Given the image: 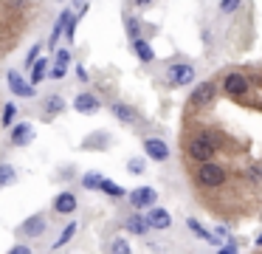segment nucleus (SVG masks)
Segmentation results:
<instances>
[{"mask_svg":"<svg viewBox=\"0 0 262 254\" xmlns=\"http://www.w3.org/2000/svg\"><path fill=\"white\" fill-rule=\"evenodd\" d=\"M164 79L169 88H186V85L194 82V65H189V62H172L166 68Z\"/></svg>","mask_w":262,"mask_h":254,"instance_id":"1","label":"nucleus"},{"mask_svg":"<svg viewBox=\"0 0 262 254\" xmlns=\"http://www.w3.org/2000/svg\"><path fill=\"white\" fill-rule=\"evenodd\" d=\"M186 152H189V155H192L198 164H203V161H214V155H217V144H214V141H209L203 133H200V135H194V139H189Z\"/></svg>","mask_w":262,"mask_h":254,"instance_id":"2","label":"nucleus"},{"mask_svg":"<svg viewBox=\"0 0 262 254\" xmlns=\"http://www.w3.org/2000/svg\"><path fill=\"white\" fill-rule=\"evenodd\" d=\"M226 178H228V172L220 167V164H214V161H203L198 167V181L203 186H209V189L223 186V184H226Z\"/></svg>","mask_w":262,"mask_h":254,"instance_id":"3","label":"nucleus"},{"mask_svg":"<svg viewBox=\"0 0 262 254\" xmlns=\"http://www.w3.org/2000/svg\"><path fill=\"white\" fill-rule=\"evenodd\" d=\"M46 231H48V218L42 212L29 214V218L17 226V235L20 237H29V240H37V237H42Z\"/></svg>","mask_w":262,"mask_h":254,"instance_id":"4","label":"nucleus"},{"mask_svg":"<svg viewBox=\"0 0 262 254\" xmlns=\"http://www.w3.org/2000/svg\"><path fill=\"white\" fill-rule=\"evenodd\" d=\"M6 82H9V90H12L17 99H34L37 96V88L31 85V79H23L20 71H14V68L6 73Z\"/></svg>","mask_w":262,"mask_h":254,"instance_id":"5","label":"nucleus"},{"mask_svg":"<svg viewBox=\"0 0 262 254\" xmlns=\"http://www.w3.org/2000/svg\"><path fill=\"white\" fill-rule=\"evenodd\" d=\"M217 96V85L211 82V79H206V82H200L198 88L189 93V107H209L211 102H214Z\"/></svg>","mask_w":262,"mask_h":254,"instance_id":"6","label":"nucleus"},{"mask_svg":"<svg viewBox=\"0 0 262 254\" xmlns=\"http://www.w3.org/2000/svg\"><path fill=\"white\" fill-rule=\"evenodd\" d=\"M127 201H130L133 209L144 212V209H152V206H155V201H158V192H155L152 186H138V189L127 192Z\"/></svg>","mask_w":262,"mask_h":254,"instance_id":"7","label":"nucleus"},{"mask_svg":"<svg viewBox=\"0 0 262 254\" xmlns=\"http://www.w3.org/2000/svg\"><path fill=\"white\" fill-rule=\"evenodd\" d=\"M248 88H251V79L245 76V73L231 71V73L223 76V90H226L228 96H243V93H248Z\"/></svg>","mask_w":262,"mask_h":254,"instance_id":"8","label":"nucleus"},{"mask_svg":"<svg viewBox=\"0 0 262 254\" xmlns=\"http://www.w3.org/2000/svg\"><path fill=\"white\" fill-rule=\"evenodd\" d=\"M9 141H12V147H29L31 141H34V124L31 122L12 124V130H9Z\"/></svg>","mask_w":262,"mask_h":254,"instance_id":"9","label":"nucleus"},{"mask_svg":"<svg viewBox=\"0 0 262 254\" xmlns=\"http://www.w3.org/2000/svg\"><path fill=\"white\" fill-rule=\"evenodd\" d=\"M144 152H147L149 161H169V147H166L164 139H144Z\"/></svg>","mask_w":262,"mask_h":254,"instance_id":"10","label":"nucleus"},{"mask_svg":"<svg viewBox=\"0 0 262 254\" xmlns=\"http://www.w3.org/2000/svg\"><path fill=\"white\" fill-rule=\"evenodd\" d=\"M51 209H54L57 214H74L76 209H79V198H76L74 192H68V189H65V192H59V195L54 198Z\"/></svg>","mask_w":262,"mask_h":254,"instance_id":"11","label":"nucleus"},{"mask_svg":"<svg viewBox=\"0 0 262 254\" xmlns=\"http://www.w3.org/2000/svg\"><path fill=\"white\" fill-rule=\"evenodd\" d=\"M99 107H102L99 96H96V93H88V90L74 99V110L82 113V116H93V113H99Z\"/></svg>","mask_w":262,"mask_h":254,"instance_id":"12","label":"nucleus"},{"mask_svg":"<svg viewBox=\"0 0 262 254\" xmlns=\"http://www.w3.org/2000/svg\"><path fill=\"white\" fill-rule=\"evenodd\" d=\"M124 229L130 231V235H136V237H144L149 229H152V226H149L147 214H141V212L136 209V212H133L130 218H124Z\"/></svg>","mask_w":262,"mask_h":254,"instance_id":"13","label":"nucleus"},{"mask_svg":"<svg viewBox=\"0 0 262 254\" xmlns=\"http://www.w3.org/2000/svg\"><path fill=\"white\" fill-rule=\"evenodd\" d=\"M147 220H149V226L152 229H158V231H166V229H172V214L166 212V209H161V206H152L147 212Z\"/></svg>","mask_w":262,"mask_h":254,"instance_id":"14","label":"nucleus"},{"mask_svg":"<svg viewBox=\"0 0 262 254\" xmlns=\"http://www.w3.org/2000/svg\"><path fill=\"white\" fill-rule=\"evenodd\" d=\"M40 107H42V119H54V116H59V113L65 110V99H62V96H57V93L42 96Z\"/></svg>","mask_w":262,"mask_h":254,"instance_id":"15","label":"nucleus"},{"mask_svg":"<svg viewBox=\"0 0 262 254\" xmlns=\"http://www.w3.org/2000/svg\"><path fill=\"white\" fill-rule=\"evenodd\" d=\"M110 113H113L119 122H124V124H138V119H141L136 107L124 105V102H113V105H110Z\"/></svg>","mask_w":262,"mask_h":254,"instance_id":"16","label":"nucleus"},{"mask_svg":"<svg viewBox=\"0 0 262 254\" xmlns=\"http://www.w3.org/2000/svg\"><path fill=\"white\" fill-rule=\"evenodd\" d=\"M71 17H74V11H71V9H62V14L57 17V26H54L51 37H48V48H51V51H57V43H59V37H62V31H65V26H68Z\"/></svg>","mask_w":262,"mask_h":254,"instance_id":"17","label":"nucleus"},{"mask_svg":"<svg viewBox=\"0 0 262 254\" xmlns=\"http://www.w3.org/2000/svg\"><path fill=\"white\" fill-rule=\"evenodd\" d=\"M133 51H136V56L141 62H155V51H152V45H149L144 37L133 40Z\"/></svg>","mask_w":262,"mask_h":254,"instance_id":"18","label":"nucleus"},{"mask_svg":"<svg viewBox=\"0 0 262 254\" xmlns=\"http://www.w3.org/2000/svg\"><path fill=\"white\" fill-rule=\"evenodd\" d=\"M48 71H51V68H48V60H42V56H40V60L31 65V85H40L42 79L48 76Z\"/></svg>","mask_w":262,"mask_h":254,"instance_id":"19","label":"nucleus"},{"mask_svg":"<svg viewBox=\"0 0 262 254\" xmlns=\"http://www.w3.org/2000/svg\"><path fill=\"white\" fill-rule=\"evenodd\" d=\"M107 144H110V135H107V133H93V135H88V139L82 141V147H88V150H91V147H96V150H104Z\"/></svg>","mask_w":262,"mask_h":254,"instance_id":"20","label":"nucleus"},{"mask_svg":"<svg viewBox=\"0 0 262 254\" xmlns=\"http://www.w3.org/2000/svg\"><path fill=\"white\" fill-rule=\"evenodd\" d=\"M186 226H189V229H192L198 237H203V240H209L211 246H217V243H220V240H217V235H211L209 229H203V226H200L198 220H192V218H189V220H186Z\"/></svg>","mask_w":262,"mask_h":254,"instance_id":"21","label":"nucleus"},{"mask_svg":"<svg viewBox=\"0 0 262 254\" xmlns=\"http://www.w3.org/2000/svg\"><path fill=\"white\" fill-rule=\"evenodd\" d=\"M99 192H104V195H110V198H127V189H124V186L113 184V181H107V178L102 181V186H99Z\"/></svg>","mask_w":262,"mask_h":254,"instance_id":"22","label":"nucleus"},{"mask_svg":"<svg viewBox=\"0 0 262 254\" xmlns=\"http://www.w3.org/2000/svg\"><path fill=\"white\" fill-rule=\"evenodd\" d=\"M102 181H104V175L102 172H96V169H93V172H85L82 175V186H85V189H99V186H102Z\"/></svg>","mask_w":262,"mask_h":254,"instance_id":"23","label":"nucleus"},{"mask_svg":"<svg viewBox=\"0 0 262 254\" xmlns=\"http://www.w3.org/2000/svg\"><path fill=\"white\" fill-rule=\"evenodd\" d=\"M124 28H127V37H130V40H138V37H141V23H138V17L124 14Z\"/></svg>","mask_w":262,"mask_h":254,"instance_id":"24","label":"nucleus"},{"mask_svg":"<svg viewBox=\"0 0 262 254\" xmlns=\"http://www.w3.org/2000/svg\"><path fill=\"white\" fill-rule=\"evenodd\" d=\"M14 181H17V169H14L12 164H0V184L12 186Z\"/></svg>","mask_w":262,"mask_h":254,"instance_id":"25","label":"nucleus"},{"mask_svg":"<svg viewBox=\"0 0 262 254\" xmlns=\"http://www.w3.org/2000/svg\"><path fill=\"white\" fill-rule=\"evenodd\" d=\"M74 235H76V223H68V226L62 229V235L57 237V243H51V248H62V246H68Z\"/></svg>","mask_w":262,"mask_h":254,"instance_id":"26","label":"nucleus"},{"mask_svg":"<svg viewBox=\"0 0 262 254\" xmlns=\"http://www.w3.org/2000/svg\"><path fill=\"white\" fill-rule=\"evenodd\" d=\"M110 254H133L127 237H113V240H110Z\"/></svg>","mask_w":262,"mask_h":254,"instance_id":"27","label":"nucleus"},{"mask_svg":"<svg viewBox=\"0 0 262 254\" xmlns=\"http://www.w3.org/2000/svg\"><path fill=\"white\" fill-rule=\"evenodd\" d=\"M14 116H17V105H14V102H6V105H3V116H0V124H3V127H12Z\"/></svg>","mask_w":262,"mask_h":254,"instance_id":"28","label":"nucleus"},{"mask_svg":"<svg viewBox=\"0 0 262 254\" xmlns=\"http://www.w3.org/2000/svg\"><path fill=\"white\" fill-rule=\"evenodd\" d=\"M127 172L130 175H144L147 172V158H130V161H127Z\"/></svg>","mask_w":262,"mask_h":254,"instance_id":"29","label":"nucleus"},{"mask_svg":"<svg viewBox=\"0 0 262 254\" xmlns=\"http://www.w3.org/2000/svg\"><path fill=\"white\" fill-rule=\"evenodd\" d=\"M245 181H251V184H262V167H259V164L245 167Z\"/></svg>","mask_w":262,"mask_h":254,"instance_id":"30","label":"nucleus"},{"mask_svg":"<svg viewBox=\"0 0 262 254\" xmlns=\"http://www.w3.org/2000/svg\"><path fill=\"white\" fill-rule=\"evenodd\" d=\"M54 65L68 68V65H71V51H68V48H57V54H54Z\"/></svg>","mask_w":262,"mask_h":254,"instance_id":"31","label":"nucleus"},{"mask_svg":"<svg viewBox=\"0 0 262 254\" xmlns=\"http://www.w3.org/2000/svg\"><path fill=\"white\" fill-rule=\"evenodd\" d=\"M239 3H243V0H220V11L223 14H234V11L239 9Z\"/></svg>","mask_w":262,"mask_h":254,"instance_id":"32","label":"nucleus"},{"mask_svg":"<svg viewBox=\"0 0 262 254\" xmlns=\"http://www.w3.org/2000/svg\"><path fill=\"white\" fill-rule=\"evenodd\" d=\"M40 51H42V45H40V43H37V45H31V51L26 54V68H31V65H34V62H37V56H40Z\"/></svg>","mask_w":262,"mask_h":254,"instance_id":"33","label":"nucleus"},{"mask_svg":"<svg viewBox=\"0 0 262 254\" xmlns=\"http://www.w3.org/2000/svg\"><path fill=\"white\" fill-rule=\"evenodd\" d=\"M6 254H31V248L26 246V243H17V246H12Z\"/></svg>","mask_w":262,"mask_h":254,"instance_id":"34","label":"nucleus"},{"mask_svg":"<svg viewBox=\"0 0 262 254\" xmlns=\"http://www.w3.org/2000/svg\"><path fill=\"white\" fill-rule=\"evenodd\" d=\"M65 71H68V68H62V65H54L51 71H48V76H51V79H62V76H65Z\"/></svg>","mask_w":262,"mask_h":254,"instance_id":"35","label":"nucleus"},{"mask_svg":"<svg viewBox=\"0 0 262 254\" xmlns=\"http://www.w3.org/2000/svg\"><path fill=\"white\" fill-rule=\"evenodd\" d=\"M155 0H133V6H136V9H147V6H152Z\"/></svg>","mask_w":262,"mask_h":254,"instance_id":"36","label":"nucleus"},{"mask_svg":"<svg viewBox=\"0 0 262 254\" xmlns=\"http://www.w3.org/2000/svg\"><path fill=\"white\" fill-rule=\"evenodd\" d=\"M76 76H79V79H82V82H88V71H85V68H82V65H79V68H76Z\"/></svg>","mask_w":262,"mask_h":254,"instance_id":"37","label":"nucleus"},{"mask_svg":"<svg viewBox=\"0 0 262 254\" xmlns=\"http://www.w3.org/2000/svg\"><path fill=\"white\" fill-rule=\"evenodd\" d=\"M256 246H262V235H259V237H256Z\"/></svg>","mask_w":262,"mask_h":254,"instance_id":"38","label":"nucleus"},{"mask_svg":"<svg viewBox=\"0 0 262 254\" xmlns=\"http://www.w3.org/2000/svg\"><path fill=\"white\" fill-rule=\"evenodd\" d=\"M0 186H3V184H0Z\"/></svg>","mask_w":262,"mask_h":254,"instance_id":"39","label":"nucleus"}]
</instances>
